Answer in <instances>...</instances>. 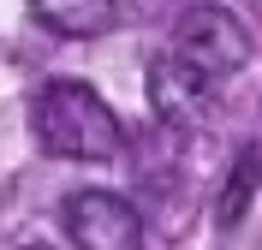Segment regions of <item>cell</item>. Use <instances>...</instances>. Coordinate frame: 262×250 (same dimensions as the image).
Listing matches in <instances>:
<instances>
[{
  "label": "cell",
  "mask_w": 262,
  "mask_h": 250,
  "mask_svg": "<svg viewBox=\"0 0 262 250\" xmlns=\"http://www.w3.org/2000/svg\"><path fill=\"white\" fill-rule=\"evenodd\" d=\"M149 107H155V119L161 125H196V119L209 113V96H214V78L203 66H191L179 48H167L149 60Z\"/></svg>",
  "instance_id": "277c9868"
},
{
  "label": "cell",
  "mask_w": 262,
  "mask_h": 250,
  "mask_svg": "<svg viewBox=\"0 0 262 250\" xmlns=\"http://www.w3.org/2000/svg\"><path fill=\"white\" fill-rule=\"evenodd\" d=\"M30 119H36V143L48 155H60V161H119V155H125V125H119V113L78 78L42 83Z\"/></svg>",
  "instance_id": "6da1fadb"
},
{
  "label": "cell",
  "mask_w": 262,
  "mask_h": 250,
  "mask_svg": "<svg viewBox=\"0 0 262 250\" xmlns=\"http://www.w3.org/2000/svg\"><path fill=\"white\" fill-rule=\"evenodd\" d=\"M256 185H262V143H250V149L232 161V179H227V191H221V202H214V220H221V226H232V220L250 209Z\"/></svg>",
  "instance_id": "8992f818"
},
{
  "label": "cell",
  "mask_w": 262,
  "mask_h": 250,
  "mask_svg": "<svg viewBox=\"0 0 262 250\" xmlns=\"http://www.w3.org/2000/svg\"><path fill=\"white\" fill-rule=\"evenodd\" d=\"M66 238L83 250H131L143 244V220L119 191H72L66 197Z\"/></svg>",
  "instance_id": "3957f363"
},
{
  "label": "cell",
  "mask_w": 262,
  "mask_h": 250,
  "mask_svg": "<svg viewBox=\"0 0 262 250\" xmlns=\"http://www.w3.org/2000/svg\"><path fill=\"white\" fill-rule=\"evenodd\" d=\"M173 48L191 60V66H203L209 78H232V72L250 66V30L238 24L232 12H221V6H196V12H185V24L173 30Z\"/></svg>",
  "instance_id": "7a4b0ae2"
},
{
  "label": "cell",
  "mask_w": 262,
  "mask_h": 250,
  "mask_svg": "<svg viewBox=\"0 0 262 250\" xmlns=\"http://www.w3.org/2000/svg\"><path fill=\"white\" fill-rule=\"evenodd\" d=\"M30 12L42 18L54 36L90 42V36H107L119 24V0H30Z\"/></svg>",
  "instance_id": "5b68a950"
}]
</instances>
